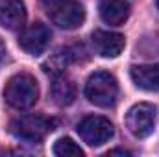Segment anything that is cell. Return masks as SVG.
<instances>
[{"instance_id": "obj_13", "label": "cell", "mask_w": 159, "mask_h": 157, "mask_svg": "<svg viewBox=\"0 0 159 157\" xmlns=\"http://www.w3.org/2000/svg\"><path fill=\"white\" fill-rule=\"evenodd\" d=\"M70 61H72V54H70L69 50H59V52H56V54L43 65V69H44V72H48V74H52V76H57V74H63L65 67H67Z\"/></svg>"}, {"instance_id": "obj_17", "label": "cell", "mask_w": 159, "mask_h": 157, "mask_svg": "<svg viewBox=\"0 0 159 157\" xmlns=\"http://www.w3.org/2000/svg\"><path fill=\"white\" fill-rule=\"evenodd\" d=\"M157 7H159V0H157Z\"/></svg>"}, {"instance_id": "obj_5", "label": "cell", "mask_w": 159, "mask_h": 157, "mask_svg": "<svg viewBox=\"0 0 159 157\" xmlns=\"http://www.w3.org/2000/svg\"><path fill=\"white\" fill-rule=\"evenodd\" d=\"M156 120H157V109L152 104H137L133 105L128 115H126V128L129 129V133L137 139H144L148 135H152L154 128H156Z\"/></svg>"}, {"instance_id": "obj_8", "label": "cell", "mask_w": 159, "mask_h": 157, "mask_svg": "<svg viewBox=\"0 0 159 157\" xmlns=\"http://www.w3.org/2000/svg\"><path fill=\"white\" fill-rule=\"evenodd\" d=\"M124 44H126L124 35L117 34V32L96 30L93 34V46H94L96 54L102 57H117L124 50Z\"/></svg>"}, {"instance_id": "obj_9", "label": "cell", "mask_w": 159, "mask_h": 157, "mask_svg": "<svg viewBox=\"0 0 159 157\" xmlns=\"http://www.w3.org/2000/svg\"><path fill=\"white\" fill-rule=\"evenodd\" d=\"M26 7L20 0H2L0 2V24L6 30H19L24 26Z\"/></svg>"}, {"instance_id": "obj_15", "label": "cell", "mask_w": 159, "mask_h": 157, "mask_svg": "<svg viewBox=\"0 0 159 157\" xmlns=\"http://www.w3.org/2000/svg\"><path fill=\"white\" fill-rule=\"evenodd\" d=\"M107 155H131V152L128 150H122V148H117V150H109Z\"/></svg>"}, {"instance_id": "obj_7", "label": "cell", "mask_w": 159, "mask_h": 157, "mask_svg": "<svg viewBox=\"0 0 159 157\" xmlns=\"http://www.w3.org/2000/svg\"><path fill=\"white\" fill-rule=\"evenodd\" d=\"M50 39H52V32L50 28H46L43 22H34L32 26L24 28L20 37H19V44L20 48L30 54V56H41L48 44H50Z\"/></svg>"}, {"instance_id": "obj_12", "label": "cell", "mask_w": 159, "mask_h": 157, "mask_svg": "<svg viewBox=\"0 0 159 157\" xmlns=\"http://www.w3.org/2000/svg\"><path fill=\"white\" fill-rule=\"evenodd\" d=\"M52 98L57 105H70L76 98V87L72 83V79H69L63 74L54 76L52 83Z\"/></svg>"}, {"instance_id": "obj_3", "label": "cell", "mask_w": 159, "mask_h": 157, "mask_svg": "<svg viewBox=\"0 0 159 157\" xmlns=\"http://www.w3.org/2000/svg\"><path fill=\"white\" fill-rule=\"evenodd\" d=\"M52 129H54V120L43 115H24L11 120L9 124V131L13 133V137L32 144L41 142Z\"/></svg>"}, {"instance_id": "obj_10", "label": "cell", "mask_w": 159, "mask_h": 157, "mask_svg": "<svg viewBox=\"0 0 159 157\" xmlns=\"http://www.w3.org/2000/svg\"><path fill=\"white\" fill-rule=\"evenodd\" d=\"M100 17L109 26H120L129 17V4L126 0H100Z\"/></svg>"}, {"instance_id": "obj_1", "label": "cell", "mask_w": 159, "mask_h": 157, "mask_svg": "<svg viewBox=\"0 0 159 157\" xmlns=\"http://www.w3.org/2000/svg\"><path fill=\"white\" fill-rule=\"evenodd\" d=\"M4 98L11 107H15L19 111L34 107L37 98H39V87H37L35 78L26 74V72L15 74L6 83Z\"/></svg>"}, {"instance_id": "obj_16", "label": "cell", "mask_w": 159, "mask_h": 157, "mask_svg": "<svg viewBox=\"0 0 159 157\" xmlns=\"http://www.w3.org/2000/svg\"><path fill=\"white\" fill-rule=\"evenodd\" d=\"M2 54H4V44H2V41H0V57H2Z\"/></svg>"}, {"instance_id": "obj_14", "label": "cell", "mask_w": 159, "mask_h": 157, "mask_svg": "<svg viewBox=\"0 0 159 157\" xmlns=\"http://www.w3.org/2000/svg\"><path fill=\"white\" fill-rule=\"evenodd\" d=\"M54 154L57 157H81L83 155V150L80 148L72 139L63 137V139H59L54 144Z\"/></svg>"}, {"instance_id": "obj_6", "label": "cell", "mask_w": 159, "mask_h": 157, "mask_svg": "<svg viewBox=\"0 0 159 157\" xmlns=\"http://www.w3.org/2000/svg\"><path fill=\"white\" fill-rule=\"evenodd\" d=\"M78 133L81 141L89 146H102L104 142H107L115 129L113 124L104 117H85L78 124Z\"/></svg>"}, {"instance_id": "obj_11", "label": "cell", "mask_w": 159, "mask_h": 157, "mask_svg": "<svg viewBox=\"0 0 159 157\" xmlns=\"http://www.w3.org/2000/svg\"><path fill=\"white\" fill-rule=\"evenodd\" d=\"M129 76L139 89L159 91V63L156 65H133Z\"/></svg>"}, {"instance_id": "obj_2", "label": "cell", "mask_w": 159, "mask_h": 157, "mask_svg": "<svg viewBox=\"0 0 159 157\" xmlns=\"http://www.w3.org/2000/svg\"><path fill=\"white\" fill-rule=\"evenodd\" d=\"M41 6L48 19L63 30H76L85 20V9L78 0H41Z\"/></svg>"}, {"instance_id": "obj_4", "label": "cell", "mask_w": 159, "mask_h": 157, "mask_svg": "<svg viewBox=\"0 0 159 157\" xmlns=\"http://www.w3.org/2000/svg\"><path fill=\"white\" fill-rule=\"evenodd\" d=\"M85 96L91 104L98 107H111L117 102L119 96V85L117 79L109 72H94L85 83Z\"/></svg>"}]
</instances>
